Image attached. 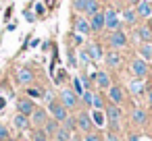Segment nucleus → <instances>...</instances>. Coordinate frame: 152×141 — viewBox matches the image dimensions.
I'll list each match as a JSON object with an SVG mask.
<instances>
[{"label":"nucleus","instance_id":"obj_1","mask_svg":"<svg viewBox=\"0 0 152 141\" xmlns=\"http://www.w3.org/2000/svg\"><path fill=\"white\" fill-rule=\"evenodd\" d=\"M121 108L119 106H115V104H108L106 106V118H108V124H110V131L113 133H117L119 131V127H121Z\"/></svg>","mask_w":152,"mask_h":141},{"label":"nucleus","instance_id":"obj_2","mask_svg":"<svg viewBox=\"0 0 152 141\" xmlns=\"http://www.w3.org/2000/svg\"><path fill=\"white\" fill-rule=\"evenodd\" d=\"M104 27H106L108 31L121 29V17H119V13H117L115 9H106V11H104Z\"/></svg>","mask_w":152,"mask_h":141},{"label":"nucleus","instance_id":"obj_3","mask_svg":"<svg viewBox=\"0 0 152 141\" xmlns=\"http://www.w3.org/2000/svg\"><path fill=\"white\" fill-rule=\"evenodd\" d=\"M108 44H110L113 50H121V48H125V46H127V33H125L123 29L110 31V35H108Z\"/></svg>","mask_w":152,"mask_h":141},{"label":"nucleus","instance_id":"obj_4","mask_svg":"<svg viewBox=\"0 0 152 141\" xmlns=\"http://www.w3.org/2000/svg\"><path fill=\"white\" fill-rule=\"evenodd\" d=\"M48 112L52 114V118H54L56 122H63V120L69 116V110H67V108H65L61 102H54V100L48 104Z\"/></svg>","mask_w":152,"mask_h":141},{"label":"nucleus","instance_id":"obj_5","mask_svg":"<svg viewBox=\"0 0 152 141\" xmlns=\"http://www.w3.org/2000/svg\"><path fill=\"white\" fill-rule=\"evenodd\" d=\"M129 69H131V75H133L135 79H144V77L148 75V64H146V60H142V58L131 60Z\"/></svg>","mask_w":152,"mask_h":141},{"label":"nucleus","instance_id":"obj_6","mask_svg":"<svg viewBox=\"0 0 152 141\" xmlns=\"http://www.w3.org/2000/svg\"><path fill=\"white\" fill-rule=\"evenodd\" d=\"M29 116H31V120H29V122H31L36 129H42V127L46 124V120H48V112H46L44 108H36Z\"/></svg>","mask_w":152,"mask_h":141},{"label":"nucleus","instance_id":"obj_7","mask_svg":"<svg viewBox=\"0 0 152 141\" xmlns=\"http://www.w3.org/2000/svg\"><path fill=\"white\" fill-rule=\"evenodd\" d=\"M61 104L69 110V108H75L77 106V93L73 89H63L61 91Z\"/></svg>","mask_w":152,"mask_h":141},{"label":"nucleus","instance_id":"obj_8","mask_svg":"<svg viewBox=\"0 0 152 141\" xmlns=\"http://www.w3.org/2000/svg\"><path fill=\"white\" fill-rule=\"evenodd\" d=\"M75 124H77V129H79V131H83V133H92V127H94L92 116H90L88 112H81V114L75 118Z\"/></svg>","mask_w":152,"mask_h":141},{"label":"nucleus","instance_id":"obj_9","mask_svg":"<svg viewBox=\"0 0 152 141\" xmlns=\"http://www.w3.org/2000/svg\"><path fill=\"white\" fill-rule=\"evenodd\" d=\"M123 89H121V85H110L108 87V100H110V104H115V106H121L123 104Z\"/></svg>","mask_w":152,"mask_h":141},{"label":"nucleus","instance_id":"obj_10","mask_svg":"<svg viewBox=\"0 0 152 141\" xmlns=\"http://www.w3.org/2000/svg\"><path fill=\"white\" fill-rule=\"evenodd\" d=\"M17 110H19V114L29 116V114L36 110V104H34V100H31V98H21V100L17 102Z\"/></svg>","mask_w":152,"mask_h":141},{"label":"nucleus","instance_id":"obj_11","mask_svg":"<svg viewBox=\"0 0 152 141\" xmlns=\"http://www.w3.org/2000/svg\"><path fill=\"white\" fill-rule=\"evenodd\" d=\"M135 15L146 19V17H152V0H140L137 2V9H135Z\"/></svg>","mask_w":152,"mask_h":141},{"label":"nucleus","instance_id":"obj_12","mask_svg":"<svg viewBox=\"0 0 152 141\" xmlns=\"http://www.w3.org/2000/svg\"><path fill=\"white\" fill-rule=\"evenodd\" d=\"M90 27H92V31H102L104 29V13H94L92 17H90Z\"/></svg>","mask_w":152,"mask_h":141},{"label":"nucleus","instance_id":"obj_13","mask_svg":"<svg viewBox=\"0 0 152 141\" xmlns=\"http://www.w3.org/2000/svg\"><path fill=\"white\" fill-rule=\"evenodd\" d=\"M17 81H19L21 85H29V83L34 81V73H31L27 67H19V69H17Z\"/></svg>","mask_w":152,"mask_h":141},{"label":"nucleus","instance_id":"obj_14","mask_svg":"<svg viewBox=\"0 0 152 141\" xmlns=\"http://www.w3.org/2000/svg\"><path fill=\"white\" fill-rule=\"evenodd\" d=\"M75 31L77 33H92V27H90V19H86V17H75Z\"/></svg>","mask_w":152,"mask_h":141},{"label":"nucleus","instance_id":"obj_15","mask_svg":"<svg viewBox=\"0 0 152 141\" xmlns=\"http://www.w3.org/2000/svg\"><path fill=\"white\" fill-rule=\"evenodd\" d=\"M94 81H96V85L100 87V89H108L113 83H110V77H108V73H104V71H98V73H94Z\"/></svg>","mask_w":152,"mask_h":141},{"label":"nucleus","instance_id":"obj_16","mask_svg":"<svg viewBox=\"0 0 152 141\" xmlns=\"http://www.w3.org/2000/svg\"><path fill=\"white\" fill-rule=\"evenodd\" d=\"M135 38H137L142 44H148V42H152V29H150L148 25H142V27L135 29Z\"/></svg>","mask_w":152,"mask_h":141},{"label":"nucleus","instance_id":"obj_17","mask_svg":"<svg viewBox=\"0 0 152 141\" xmlns=\"http://www.w3.org/2000/svg\"><path fill=\"white\" fill-rule=\"evenodd\" d=\"M88 56H90V60H102V48H100V44H88Z\"/></svg>","mask_w":152,"mask_h":141},{"label":"nucleus","instance_id":"obj_18","mask_svg":"<svg viewBox=\"0 0 152 141\" xmlns=\"http://www.w3.org/2000/svg\"><path fill=\"white\" fill-rule=\"evenodd\" d=\"M106 64L110 67V69H117V67H121V52L119 50H113V52H108L106 54Z\"/></svg>","mask_w":152,"mask_h":141},{"label":"nucleus","instance_id":"obj_19","mask_svg":"<svg viewBox=\"0 0 152 141\" xmlns=\"http://www.w3.org/2000/svg\"><path fill=\"white\" fill-rule=\"evenodd\" d=\"M13 122H15V127L19 129V131H23V129H27L31 122H29V116H25V114H17L15 118H13Z\"/></svg>","mask_w":152,"mask_h":141},{"label":"nucleus","instance_id":"obj_20","mask_svg":"<svg viewBox=\"0 0 152 141\" xmlns=\"http://www.w3.org/2000/svg\"><path fill=\"white\" fill-rule=\"evenodd\" d=\"M54 139L56 141H73V133L67 131L65 127H58V131L54 133Z\"/></svg>","mask_w":152,"mask_h":141},{"label":"nucleus","instance_id":"obj_21","mask_svg":"<svg viewBox=\"0 0 152 141\" xmlns=\"http://www.w3.org/2000/svg\"><path fill=\"white\" fill-rule=\"evenodd\" d=\"M58 127H61V124H58V122H56V120H54V118H48V120H46V124H44V129H42V131H44V133H46V135H48V137H50V135H54V133H56V131H58Z\"/></svg>","mask_w":152,"mask_h":141},{"label":"nucleus","instance_id":"obj_22","mask_svg":"<svg viewBox=\"0 0 152 141\" xmlns=\"http://www.w3.org/2000/svg\"><path fill=\"white\" fill-rule=\"evenodd\" d=\"M123 21H125L127 25H135V21H137L135 9H125V13H123Z\"/></svg>","mask_w":152,"mask_h":141},{"label":"nucleus","instance_id":"obj_23","mask_svg":"<svg viewBox=\"0 0 152 141\" xmlns=\"http://www.w3.org/2000/svg\"><path fill=\"white\" fill-rule=\"evenodd\" d=\"M129 91H131L133 95L144 93V83H142V79H133V81L129 83Z\"/></svg>","mask_w":152,"mask_h":141},{"label":"nucleus","instance_id":"obj_24","mask_svg":"<svg viewBox=\"0 0 152 141\" xmlns=\"http://www.w3.org/2000/svg\"><path fill=\"white\" fill-rule=\"evenodd\" d=\"M140 56H142V60H152V42L142 44V48H140Z\"/></svg>","mask_w":152,"mask_h":141},{"label":"nucleus","instance_id":"obj_25","mask_svg":"<svg viewBox=\"0 0 152 141\" xmlns=\"http://www.w3.org/2000/svg\"><path fill=\"white\" fill-rule=\"evenodd\" d=\"M90 116H92V122H94L96 127H104V112H102V110H94Z\"/></svg>","mask_w":152,"mask_h":141},{"label":"nucleus","instance_id":"obj_26","mask_svg":"<svg viewBox=\"0 0 152 141\" xmlns=\"http://www.w3.org/2000/svg\"><path fill=\"white\" fill-rule=\"evenodd\" d=\"M131 120H133L135 124H144V122H146V112H144V110H133V112H131Z\"/></svg>","mask_w":152,"mask_h":141},{"label":"nucleus","instance_id":"obj_27","mask_svg":"<svg viewBox=\"0 0 152 141\" xmlns=\"http://www.w3.org/2000/svg\"><path fill=\"white\" fill-rule=\"evenodd\" d=\"M100 9H98V2H96V0H88V4H86V15L88 17H92L94 13H98Z\"/></svg>","mask_w":152,"mask_h":141},{"label":"nucleus","instance_id":"obj_28","mask_svg":"<svg viewBox=\"0 0 152 141\" xmlns=\"http://www.w3.org/2000/svg\"><path fill=\"white\" fill-rule=\"evenodd\" d=\"M86 4H88V0H73V11L86 13Z\"/></svg>","mask_w":152,"mask_h":141},{"label":"nucleus","instance_id":"obj_29","mask_svg":"<svg viewBox=\"0 0 152 141\" xmlns=\"http://www.w3.org/2000/svg\"><path fill=\"white\" fill-rule=\"evenodd\" d=\"M92 106H94L96 110H102V108H104V102H102V95H98V93H94V98H92Z\"/></svg>","mask_w":152,"mask_h":141},{"label":"nucleus","instance_id":"obj_30","mask_svg":"<svg viewBox=\"0 0 152 141\" xmlns=\"http://www.w3.org/2000/svg\"><path fill=\"white\" fill-rule=\"evenodd\" d=\"M73 91H75L77 95H81V93L86 91V89H83V85H81V81H79V77H75V79H73Z\"/></svg>","mask_w":152,"mask_h":141},{"label":"nucleus","instance_id":"obj_31","mask_svg":"<svg viewBox=\"0 0 152 141\" xmlns=\"http://www.w3.org/2000/svg\"><path fill=\"white\" fill-rule=\"evenodd\" d=\"M42 93H44V91H42L40 87H27V95H29L31 100H34V98H42Z\"/></svg>","mask_w":152,"mask_h":141},{"label":"nucleus","instance_id":"obj_32","mask_svg":"<svg viewBox=\"0 0 152 141\" xmlns=\"http://www.w3.org/2000/svg\"><path fill=\"white\" fill-rule=\"evenodd\" d=\"M34 141H50V137H48L42 129H38V131L34 133Z\"/></svg>","mask_w":152,"mask_h":141},{"label":"nucleus","instance_id":"obj_33","mask_svg":"<svg viewBox=\"0 0 152 141\" xmlns=\"http://www.w3.org/2000/svg\"><path fill=\"white\" fill-rule=\"evenodd\" d=\"M92 98H94V93H92L90 89H86V91L81 93V100H83V104H88V106H92Z\"/></svg>","mask_w":152,"mask_h":141},{"label":"nucleus","instance_id":"obj_34","mask_svg":"<svg viewBox=\"0 0 152 141\" xmlns=\"http://www.w3.org/2000/svg\"><path fill=\"white\" fill-rule=\"evenodd\" d=\"M63 124H65V129H67V131H71V133H73V129L77 127V124H75V120H73V118H69V116L63 120Z\"/></svg>","mask_w":152,"mask_h":141},{"label":"nucleus","instance_id":"obj_35","mask_svg":"<svg viewBox=\"0 0 152 141\" xmlns=\"http://www.w3.org/2000/svg\"><path fill=\"white\" fill-rule=\"evenodd\" d=\"M83 141H102V137H100L98 133H86Z\"/></svg>","mask_w":152,"mask_h":141},{"label":"nucleus","instance_id":"obj_36","mask_svg":"<svg viewBox=\"0 0 152 141\" xmlns=\"http://www.w3.org/2000/svg\"><path fill=\"white\" fill-rule=\"evenodd\" d=\"M7 137H9V129H7L2 122H0V141H4Z\"/></svg>","mask_w":152,"mask_h":141},{"label":"nucleus","instance_id":"obj_37","mask_svg":"<svg viewBox=\"0 0 152 141\" xmlns=\"http://www.w3.org/2000/svg\"><path fill=\"white\" fill-rule=\"evenodd\" d=\"M34 13H36V17H38V15H44V13H46V7L38 2V4H36V11H34Z\"/></svg>","mask_w":152,"mask_h":141},{"label":"nucleus","instance_id":"obj_38","mask_svg":"<svg viewBox=\"0 0 152 141\" xmlns=\"http://www.w3.org/2000/svg\"><path fill=\"white\" fill-rule=\"evenodd\" d=\"M106 141H121V139H119V135H117V133H113V131H110V133H106Z\"/></svg>","mask_w":152,"mask_h":141},{"label":"nucleus","instance_id":"obj_39","mask_svg":"<svg viewBox=\"0 0 152 141\" xmlns=\"http://www.w3.org/2000/svg\"><path fill=\"white\" fill-rule=\"evenodd\" d=\"M25 19H27L29 23H34V21H36V13H31V11H25Z\"/></svg>","mask_w":152,"mask_h":141},{"label":"nucleus","instance_id":"obj_40","mask_svg":"<svg viewBox=\"0 0 152 141\" xmlns=\"http://www.w3.org/2000/svg\"><path fill=\"white\" fill-rule=\"evenodd\" d=\"M79 60H81V62H90V56H88V52H86V50H81V52H79Z\"/></svg>","mask_w":152,"mask_h":141},{"label":"nucleus","instance_id":"obj_41","mask_svg":"<svg viewBox=\"0 0 152 141\" xmlns=\"http://www.w3.org/2000/svg\"><path fill=\"white\" fill-rule=\"evenodd\" d=\"M73 42H75V44H81V42H83L81 33H75V35H73Z\"/></svg>","mask_w":152,"mask_h":141},{"label":"nucleus","instance_id":"obj_42","mask_svg":"<svg viewBox=\"0 0 152 141\" xmlns=\"http://www.w3.org/2000/svg\"><path fill=\"white\" fill-rule=\"evenodd\" d=\"M127 141H140V139H137V135H135V133H129V137H127Z\"/></svg>","mask_w":152,"mask_h":141},{"label":"nucleus","instance_id":"obj_43","mask_svg":"<svg viewBox=\"0 0 152 141\" xmlns=\"http://www.w3.org/2000/svg\"><path fill=\"white\" fill-rule=\"evenodd\" d=\"M69 62H71V67H75V58H73V54L69 52Z\"/></svg>","mask_w":152,"mask_h":141},{"label":"nucleus","instance_id":"obj_44","mask_svg":"<svg viewBox=\"0 0 152 141\" xmlns=\"http://www.w3.org/2000/svg\"><path fill=\"white\" fill-rule=\"evenodd\" d=\"M148 104L152 106V89H148Z\"/></svg>","mask_w":152,"mask_h":141},{"label":"nucleus","instance_id":"obj_45","mask_svg":"<svg viewBox=\"0 0 152 141\" xmlns=\"http://www.w3.org/2000/svg\"><path fill=\"white\" fill-rule=\"evenodd\" d=\"M4 106H7V100H4V98H0V110H2Z\"/></svg>","mask_w":152,"mask_h":141},{"label":"nucleus","instance_id":"obj_46","mask_svg":"<svg viewBox=\"0 0 152 141\" xmlns=\"http://www.w3.org/2000/svg\"><path fill=\"white\" fill-rule=\"evenodd\" d=\"M137 2L140 0H127V4H131V7H137Z\"/></svg>","mask_w":152,"mask_h":141},{"label":"nucleus","instance_id":"obj_47","mask_svg":"<svg viewBox=\"0 0 152 141\" xmlns=\"http://www.w3.org/2000/svg\"><path fill=\"white\" fill-rule=\"evenodd\" d=\"M4 141H15V139H11V137H7V139H4Z\"/></svg>","mask_w":152,"mask_h":141},{"label":"nucleus","instance_id":"obj_48","mask_svg":"<svg viewBox=\"0 0 152 141\" xmlns=\"http://www.w3.org/2000/svg\"><path fill=\"white\" fill-rule=\"evenodd\" d=\"M150 77H152V75H150Z\"/></svg>","mask_w":152,"mask_h":141}]
</instances>
